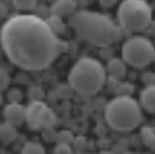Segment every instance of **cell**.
Wrapping results in <instances>:
<instances>
[{"label": "cell", "mask_w": 155, "mask_h": 154, "mask_svg": "<svg viewBox=\"0 0 155 154\" xmlns=\"http://www.w3.org/2000/svg\"><path fill=\"white\" fill-rule=\"evenodd\" d=\"M0 46L14 66L29 72L47 69L64 50V41L35 14L9 17L0 29Z\"/></svg>", "instance_id": "6da1fadb"}, {"label": "cell", "mask_w": 155, "mask_h": 154, "mask_svg": "<svg viewBox=\"0 0 155 154\" xmlns=\"http://www.w3.org/2000/svg\"><path fill=\"white\" fill-rule=\"evenodd\" d=\"M68 23L82 40L99 47H107L116 43L122 35L120 28L108 15L94 11H78L70 15Z\"/></svg>", "instance_id": "7a4b0ae2"}, {"label": "cell", "mask_w": 155, "mask_h": 154, "mask_svg": "<svg viewBox=\"0 0 155 154\" xmlns=\"http://www.w3.org/2000/svg\"><path fill=\"white\" fill-rule=\"evenodd\" d=\"M107 83L105 66L94 60L84 56L78 60L68 73V84L71 90L81 95H94Z\"/></svg>", "instance_id": "3957f363"}, {"label": "cell", "mask_w": 155, "mask_h": 154, "mask_svg": "<svg viewBox=\"0 0 155 154\" xmlns=\"http://www.w3.org/2000/svg\"><path fill=\"white\" fill-rule=\"evenodd\" d=\"M105 121L116 131H132L143 121L141 107L134 98L120 95L107 105Z\"/></svg>", "instance_id": "277c9868"}, {"label": "cell", "mask_w": 155, "mask_h": 154, "mask_svg": "<svg viewBox=\"0 0 155 154\" xmlns=\"http://www.w3.org/2000/svg\"><path fill=\"white\" fill-rule=\"evenodd\" d=\"M117 20L123 31H143L152 25V8L144 0H125L119 6Z\"/></svg>", "instance_id": "5b68a950"}, {"label": "cell", "mask_w": 155, "mask_h": 154, "mask_svg": "<svg viewBox=\"0 0 155 154\" xmlns=\"http://www.w3.org/2000/svg\"><path fill=\"white\" fill-rule=\"evenodd\" d=\"M155 58V47L146 37H131L122 46V60L131 67H146Z\"/></svg>", "instance_id": "8992f818"}, {"label": "cell", "mask_w": 155, "mask_h": 154, "mask_svg": "<svg viewBox=\"0 0 155 154\" xmlns=\"http://www.w3.org/2000/svg\"><path fill=\"white\" fill-rule=\"evenodd\" d=\"M26 122L32 130H46L56 124V115L44 102H31L26 107Z\"/></svg>", "instance_id": "52a82bcc"}, {"label": "cell", "mask_w": 155, "mask_h": 154, "mask_svg": "<svg viewBox=\"0 0 155 154\" xmlns=\"http://www.w3.org/2000/svg\"><path fill=\"white\" fill-rule=\"evenodd\" d=\"M3 118L5 122L17 127L26 121V107L21 104H8L3 108Z\"/></svg>", "instance_id": "ba28073f"}, {"label": "cell", "mask_w": 155, "mask_h": 154, "mask_svg": "<svg viewBox=\"0 0 155 154\" xmlns=\"http://www.w3.org/2000/svg\"><path fill=\"white\" fill-rule=\"evenodd\" d=\"M74 9H76V2H73V0H58L50 6L52 15H56L59 19L65 15H73Z\"/></svg>", "instance_id": "9c48e42d"}, {"label": "cell", "mask_w": 155, "mask_h": 154, "mask_svg": "<svg viewBox=\"0 0 155 154\" xmlns=\"http://www.w3.org/2000/svg\"><path fill=\"white\" fill-rule=\"evenodd\" d=\"M140 107L155 115V84H149L140 95Z\"/></svg>", "instance_id": "30bf717a"}, {"label": "cell", "mask_w": 155, "mask_h": 154, "mask_svg": "<svg viewBox=\"0 0 155 154\" xmlns=\"http://www.w3.org/2000/svg\"><path fill=\"white\" fill-rule=\"evenodd\" d=\"M107 75H111L113 78H123L126 73V64L122 58H111L105 66Z\"/></svg>", "instance_id": "8fae6325"}, {"label": "cell", "mask_w": 155, "mask_h": 154, "mask_svg": "<svg viewBox=\"0 0 155 154\" xmlns=\"http://www.w3.org/2000/svg\"><path fill=\"white\" fill-rule=\"evenodd\" d=\"M17 137V128L8 122L0 124V140L3 143H11Z\"/></svg>", "instance_id": "7c38bea8"}, {"label": "cell", "mask_w": 155, "mask_h": 154, "mask_svg": "<svg viewBox=\"0 0 155 154\" xmlns=\"http://www.w3.org/2000/svg\"><path fill=\"white\" fill-rule=\"evenodd\" d=\"M46 23L49 25V28L58 35V34H61V32H64V23H62V19H59V17H56V15H49L47 17V20H46Z\"/></svg>", "instance_id": "4fadbf2b"}, {"label": "cell", "mask_w": 155, "mask_h": 154, "mask_svg": "<svg viewBox=\"0 0 155 154\" xmlns=\"http://www.w3.org/2000/svg\"><path fill=\"white\" fill-rule=\"evenodd\" d=\"M21 154H46V151H44V148L41 146V143L28 142V143H25V146L21 148Z\"/></svg>", "instance_id": "5bb4252c"}, {"label": "cell", "mask_w": 155, "mask_h": 154, "mask_svg": "<svg viewBox=\"0 0 155 154\" xmlns=\"http://www.w3.org/2000/svg\"><path fill=\"white\" fill-rule=\"evenodd\" d=\"M12 5L20 11H32L37 8L35 0H15V2H12Z\"/></svg>", "instance_id": "9a60e30c"}, {"label": "cell", "mask_w": 155, "mask_h": 154, "mask_svg": "<svg viewBox=\"0 0 155 154\" xmlns=\"http://www.w3.org/2000/svg\"><path fill=\"white\" fill-rule=\"evenodd\" d=\"M141 137H143V140H144V143H146L147 146L155 148V128L146 127V128L141 131Z\"/></svg>", "instance_id": "2e32d148"}, {"label": "cell", "mask_w": 155, "mask_h": 154, "mask_svg": "<svg viewBox=\"0 0 155 154\" xmlns=\"http://www.w3.org/2000/svg\"><path fill=\"white\" fill-rule=\"evenodd\" d=\"M29 99H31V102H43L44 90L41 87H32L29 90Z\"/></svg>", "instance_id": "e0dca14e"}, {"label": "cell", "mask_w": 155, "mask_h": 154, "mask_svg": "<svg viewBox=\"0 0 155 154\" xmlns=\"http://www.w3.org/2000/svg\"><path fill=\"white\" fill-rule=\"evenodd\" d=\"M23 99V93L20 89H11L8 92V102L9 104H20Z\"/></svg>", "instance_id": "ac0fdd59"}, {"label": "cell", "mask_w": 155, "mask_h": 154, "mask_svg": "<svg viewBox=\"0 0 155 154\" xmlns=\"http://www.w3.org/2000/svg\"><path fill=\"white\" fill-rule=\"evenodd\" d=\"M9 83H11V76H9V73H8L3 67H0V92L5 90V89H8Z\"/></svg>", "instance_id": "d6986e66"}, {"label": "cell", "mask_w": 155, "mask_h": 154, "mask_svg": "<svg viewBox=\"0 0 155 154\" xmlns=\"http://www.w3.org/2000/svg\"><path fill=\"white\" fill-rule=\"evenodd\" d=\"M56 140H58V143H67V145H70V142H73L74 137H73V134L70 131H59L56 134Z\"/></svg>", "instance_id": "ffe728a7"}, {"label": "cell", "mask_w": 155, "mask_h": 154, "mask_svg": "<svg viewBox=\"0 0 155 154\" xmlns=\"http://www.w3.org/2000/svg\"><path fill=\"white\" fill-rule=\"evenodd\" d=\"M55 154H71V146L67 143H58L55 146Z\"/></svg>", "instance_id": "44dd1931"}, {"label": "cell", "mask_w": 155, "mask_h": 154, "mask_svg": "<svg viewBox=\"0 0 155 154\" xmlns=\"http://www.w3.org/2000/svg\"><path fill=\"white\" fill-rule=\"evenodd\" d=\"M74 146H76V149H79V151H82L84 149V146L87 145V140H85V137H74Z\"/></svg>", "instance_id": "7402d4cb"}, {"label": "cell", "mask_w": 155, "mask_h": 154, "mask_svg": "<svg viewBox=\"0 0 155 154\" xmlns=\"http://www.w3.org/2000/svg\"><path fill=\"white\" fill-rule=\"evenodd\" d=\"M8 14V6L5 2H0V20H3Z\"/></svg>", "instance_id": "603a6c76"}, {"label": "cell", "mask_w": 155, "mask_h": 154, "mask_svg": "<svg viewBox=\"0 0 155 154\" xmlns=\"http://www.w3.org/2000/svg\"><path fill=\"white\" fill-rule=\"evenodd\" d=\"M2 104H3V95L0 93V105H2Z\"/></svg>", "instance_id": "cb8c5ba5"}, {"label": "cell", "mask_w": 155, "mask_h": 154, "mask_svg": "<svg viewBox=\"0 0 155 154\" xmlns=\"http://www.w3.org/2000/svg\"><path fill=\"white\" fill-rule=\"evenodd\" d=\"M101 154H111V152H108V151H102Z\"/></svg>", "instance_id": "d4e9b609"}]
</instances>
